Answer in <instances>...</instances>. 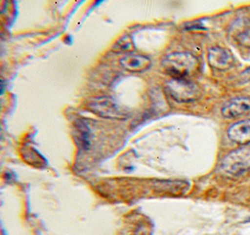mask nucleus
<instances>
[{"label":"nucleus","instance_id":"nucleus-6","mask_svg":"<svg viewBox=\"0 0 250 235\" xmlns=\"http://www.w3.org/2000/svg\"><path fill=\"white\" fill-rule=\"evenodd\" d=\"M250 111V98L238 97L228 101L222 108V115L225 118H235Z\"/></svg>","mask_w":250,"mask_h":235},{"label":"nucleus","instance_id":"nucleus-9","mask_svg":"<svg viewBox=\"0 0 250 235\" xmlns=\"http://www.w3.org/2000/svg\"><path fill=\"white\" fill-rule=\"evenodd\" d=\"M113 50L115 53H121V52H130L134 50V44L131 37L129 35H125L120 40L117 41V43L114 45Z\"/></svg>","mask_w":250,"mask_h":235},{"label":"nucleus","instance_id":"nucleus-7","mask_svg":"<svg viewBox=\"0 0 250 235\" xmlns=\"http://www.w3.org/2000/svg\"><path fill=\"white\" fill-rule=\"evenodd\" d=\"M228 136L233 143L240 146L250 144V119L233 124L228 130Z\"/></svg>","mask_w":250,"mask_h":235},{"label":"nucleus","instance_id":"nucleus-5","mask_svg":"<svg viewBox=\"0 0 250 235\" xmlns=\"http://www.w3.org/2000/svg\"><path fill=\"white\" fill-rule=\"evenodd\" d=\"M208 62L215 69L227 70L234 65V58L227 50L213 47L208 51Z\"/></svg>","mask_w":250,"mask_h":235},{"label":"nucleus","instance_id":"nucleus-3","mask_svg":"<svg viewBox=\"0 0 250 235\" xmlns=\"http://www.w3.org/2000/svg\"><path fill=\"white\" fill-rule=\"evenodd\" d=\"M90 112L107 119L125 120L129 116V112L121 107L116 101L107 97L91 100L87 105Z\"/></svg>","mask_w":250,"mask_h":235},{"label":"nucleus","instance_id":"nucleus-2","mask_svg":"<svg viewBox=\"0 0 250 235\" xmlns=\"http://www.w3.org/2000/svg\"><path fill=\"white\" fill-rule=\"evenodd\" d=\"M166 90L177 102L197 101L202 95L200 87L189 79H171L166 85Z\"/></svg>","mask_w":250,"mask_h":235},{"label":"nucleus","instance_id":"nucleus-1","mask_svg":"<svg viewBox=\"0 0 250 235\" xmlns=\"http://www.w3.org/2000/svg\"><path fill=\"white\" fill-rule=\"evenodd\" d=\"M162 70L171 79H189L200 69V62L189 53H172L161 62Z\"/></svg>","mask_w":250,"mask_h":235},{"label":"nucleus","instance_id":"nucleus-4","mask_svg":"<svg viewBox=\"0 0 250 235\" xmlns=\"http://www.w3.org/2000/svg\"><path fill=\"white\" fill-rule=\"evenodd\" d=\"M221 170L224 173L239 176L250 170V148H240L230 152L222 160Z\"/></svg>","mask_w":250,"mask_h":235},{"label":"nucleus","instance_id":"nucleus-8","mask_svg":"<svg viewBox=\"0 0 250 235\" xmlns=\"http://www.w3.org/2000/svg\"><path fill=\"white\" fill-rule=\"evenodd\" d=\"M121 66L130 72H143L151 67V60L146 56L127 54L120 59Z\"/></svg>","mask_w":250,"mask_h":235}]
</instances>
